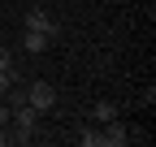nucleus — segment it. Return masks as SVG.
Masks as SVG:
<instances>
[{
	"label": "nucleus",
	"mask_w": 156,
	"mask_h": 147,
	"mask_svg": "<svg viewBox=\"0 0 156 147\" xmlns=\"http://www.w3.org/2000/svg\"><path fill=\"white\" fill-rule=\"evenodd\" d=\"M130 143V130H126V125L122 121H104V130H100V147H126Z\"/></svg>",
	"instance_id": "nucleus-2"
},
{
	"label": "nucleus",
	"mask_w": 156,
	"mask_h": 147,
	"mask_svg": "<svg viewBox=\"0 0 156 147\" xmlns=\"http://www.w3.org/2000/svg\"><path fill=\"white\" fill-rule=\"evenodd\" d=\"M26 104H30V108H39V113L56 108V87H52V82H44V78L30 82V87H26Z\"/></svg>",
	"instance_id": "nucleus-1"
},
{
	"label": "nucleus",
	"mask_w": 156,
	"mask_h": 147,
	"mask_svg": "<svg viewBox=\"0 0 156 147\" xmlns=\"http://www.w3.org/2000/svg\"><path fill=\"white\" fill-rule=\"evenodd\" d=\"M9 121H13V108H9L5 100H0V130H5V125H9Z\"/></svg>",
	"instance_id": "nucleus-11"
},
{
	"label": "nucleus",
	"mask_w": 156,
	"mask_h": 147,
	"mask_svg": "<svg viewBox=\"0 0 156 147\" xmlns=\"http://www.w3.org/2000/svg\"><path fill=\"white\" fill-rule=\"evenodd\" d=\"M30 138H35L30 130H17V125H13V130H9V143H30Z\"/></svg>",
	"instance_id": "nucleus-9"
},
{
	"label": "nucleus",
	"mask_w": 156,
	"mask_h": 147,
	"mask_svg": "<svg viewBox=\"0 0 156 147\" xmlns=\"http://www.w3.org/2000/svg\"><path fill=\"white\" fill-rule=\"evenodd\" d=\"M91 117H95V121H113V117H117V104H108V100H100V104L91 108Z\"/></svg>",
	"instance_id": "nucleus-7"
},
{
	"label": "nucleus",
	"mask_w": 156,
	"mask_h": 147,
	"mask_svg": "<svg viewBox=\"0 0 156 147\" xmlns=\"http://www.w3.org/2000/svg\"><path fill=\"white\" fill-rule=\"evenodd\" d=\"M9 125H17V130H30V134H35V130H39V108H30V104H17Z\"/></svg>",
	"instance_id": "nucleus-3"
},
{
	"label": "nucleus",
	"mask_w": 156,
	"mask_h": 147,
	"mask_svg": "<svg viewBox=\"0 0 156 147\" xmlns=\"http://www.w3.org/2000/svg\"><path fill=\"white\" fill-rule=\"evenodd\" d=\"M17 82V74H5V69H0V100H5V91Z\"/></svg>",
	"instance_id": "nucleus-10"
},
{
	"label": "nucleus",
	"mask_w": 156,
	"mask_h": 147,
	"mask_svg": "<svg viewBox=\"0 0 156 147\" xmlns=\"http://www.w3.org/2000/svg\"><path fill=\"white\" fill-rule=\"evenodd\" d=\"M48 43H52V35H44V30H26V35H22V48H26V52H44Z\"/></svg>",
	"instance_id": "nucleus-5"
},
{
	"label": "nucleus",
	"mask_w": 156,
	"mask_h": 147,
	"mask_svg": "<svg viewBox=\"0 0 156 147\" xmlns=\"http://www.w3.org/2000/svg\"><path fill=\"white\" fill-rule=\"evenodd\" d=\"M26 30H44V35H56V22L44 13V9H30L26 13Z\"/></svg>",
	"instance_id": "nucleus-4"
},
{
	"label": "nucleus",
	"mask_w": 156,
	"mask_h": 147,
	"mask_svg": "<svg viewBox=\"0 0 156 147\" xmlns=\"http://www.w3.org/2000/svg\"><path fill=\"white\" fill-rule=\"evenodd\" d=\"M78 143H83V147H100V130H95V121H83V125H78Z\"/></svg>",
	"instance_id": "nucleus-6"
},
{
	"label": "nucleus",
	"mask_w": 156,
	"mask_h": 147,
	"mask_svg": "<svg viewBox=\"0 0 156 147\" xmlns=\"http://www.w3.org/2000/svg\"><path fill=\"white\" fill-rule=\"evenodd\" d=\"M0 69H5V74H17V65H13V52H9L5 43H0Z\"/></svg>",
	"instance_id": "nucleus-8"
}]
</instances>
